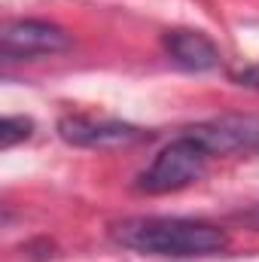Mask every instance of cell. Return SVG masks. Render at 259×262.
<instances>
[{"label": "cell", "instance_id": "cell-1", "mask_svg": "<svg viewBox=\"0 0 259 262\" xmlns=\"http://www.w3.org/2000/svg\"><path fill=\"white\" fill-rule=\"evenodd\" d=\"M113 241L146 253V256H174V259H192L210 256L229 247V235L204 220L186 216H128L113 223Z\"/></svg>", "mask_w": 259, "mask_h": 262}, {"label": "cell", "instance_id": "cell-2", "mask_svg": "<svg viewBox=\"0 0 259 262\" xmlns=\"http://www.w3.org/2000/svg\"><path fill=\"white\" fill-rule=\"evenodd\" d=\"M207 162H210V152L189 134H180L149 162V168L137 177L134 189L146 192V195L180 192L207 174Z\"/></svg>", "mask_w": 259, "mask_h": 262}, {"label": "cell", "instance_id": "cell-3", "mask_svg": "<svg viewBox=\"0 0 259 262\" xmlns=\"http://www.w3.org/2000/svg\"><path fill=\"white\" fill-rule=\"evenodd\" d=\"M70 34L64 28L40 18H12L0 31V52L6 61H28L43 55H58L70 49Z\"/></svg>", "mask_w": 259, "mask_h": 262}, {"label": "cell", "instance_id": "cell-4", "mask_svg": "<svg viewBox=\"0 0 259 262\" xmlns=\"http://www.w3.org/2000/svg\"><path fill=\"white\" fill-rule=\"evenodd\" d=\"M58 134L70 146L82 149H122L143 140V128L122 122V119H95L82 113H67L58 119Z\"/></svg>", "mask_w": 259, "mask_h": 262}, {"label": "cell", "instance_id": "cell-5", "mask_svg": "<svg viewBox=\"0 0 259 262\" xmlns=\"http://www.w3.org/2000/svg\"><path fill=\"white\" fill-rule=\"evenodd\" d=\"M192 140H198L210 156H232V152H250L259 149V119L256 116H217L210 122H198L186 128Z\"/></svg>", "mask_w": 259, "mask_h": 262}, {"label": "cell", "instance_id": "cell-6", "mask_svg": "<svg viewBox=\"0 0 259 262\" xmlns=\"http://www.w3.org/2000/svg\"><path fill=\"white\" fill-rule=\"evenodd\" d=\"M162 46H165V55L171 58V64H177L180 70H189V73H207V70H217L220 67V46L204 34V31H195V28H174L162 37Z\"/></svg>", "mask_w": 259, "mask_h": 262}, {"label": "cell", "instance_id": "cell-7", "mask_svg": "<svg viewBox=\"0 0 259 262\" xmlns=\"http://www.w3.org/2000/svg\"><path fill=\"white\" fill-rule=\"evenodd\" d=\"M31 134H34V119H28V116H6L3 125H0V146L12 149L15 143H25Z\"/></svg>", "mask_w": 259, "mask_h": 262}, {"label": "cell", "instance_id": "cell-8", "mask_svg": "<svg viewBox=\"0 0 259 262\" xmlns=\"http://www.w3.org/2000/svg\"><path fill=\"white\" fill-rule=\"evenodd\" d=\"M235 82L244 85V89L259 92V64H250V67H244V70H238V73H235Z\"/></svg>", "mask_w": 259, "mask_h": 262}, {"label": "cell", "instance_id": "cell-9", "mask_svg": "<svg viewBox=\"0 0 259 262\" xmlns=\"http://www.w3.org/2000/svg\"><path fill=\"white\" fill-rule=\"evenodd\" d=\"M235 220H241V223H247V226L259 229V204H256V207H250V210H241V213H235Z\"/></svg>", "mask_w": 259, "mask_h": 262}]
</instances>
